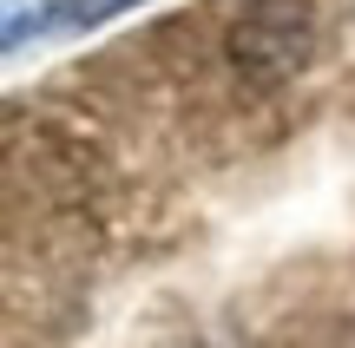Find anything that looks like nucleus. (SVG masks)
I'll return each instance as SVG.
<instances>
[{"label":"nucleus","mask_w":355,"mask_h":348,"mask_svg":"<svg viewBox=\"0 0 355 348\" xmlns=\"http://www.w3.org/2000/svg\"><path fill=\"white\" fill-rule=\"evenodd\" d=\"M224 53H230L243 86H263V92L283 86L316 53V7L309 0H243V13L230 20Z\"/></svg>","instance_id":"f257e3e1"},{"label":"nucleus","mask_w":355,"mask_h":348,"mask_svg":"<svg viewBox=\"0 0 355 348\" xmlns=\"http://www.w3.org/2000/svg\"><path fill=\"white\" fill-rule=\"evenodd\" d=\"M139 0H60V7L46 13L53 26H105V20H119V13H132Z\"/></svg>","instance_id":"f03ea898"}]
</instances>
